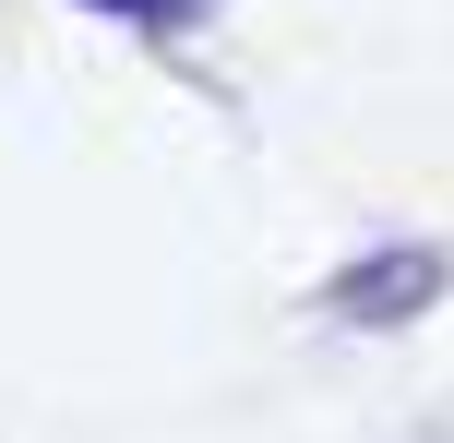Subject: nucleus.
Instances as JSON below:
<instances>
[{
  "label": "nucleus",
  "mask_w": 454,
  "mask_h": 443,
  "mask_svg": "<svg viewBox=\"0 0 454 443\" xmlns=\"http://www.w3.org/2000/svg\"><path fill=\"white\" fill-rule=\"evenodd\" d=\"M120 12H144V0H120Z\"/></svg>",
  "instance_id": "nucleus-1"
}]
</instances>
